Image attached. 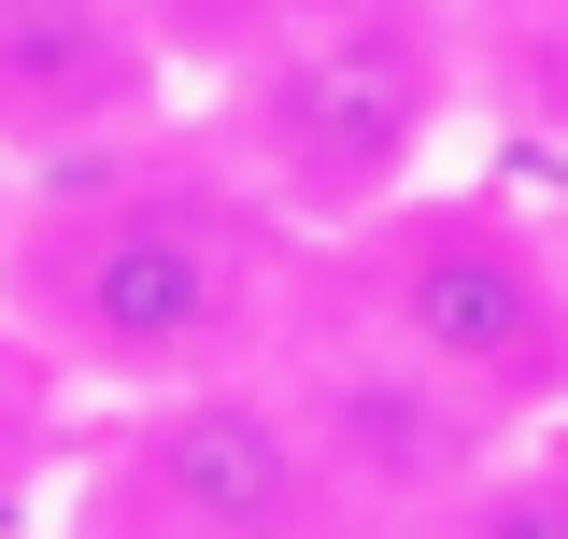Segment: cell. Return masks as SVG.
Returning a JSON list of instances; mask_svg holds the SVG:
<instances>
[{
    "label": "cell",
    "mask_w": 568,
    "mask_h": 539,
    "mask_svg": "<svg viewBox=\"0 0 568 539\" xmlns=\"http://www.w3.org/2000/svg\"><path fill=\"white\" fill-rule=\"evenodd\" d=\"M142 14H156V43L185 58V85H213V71H242L256 43H284L313 0H142Z\"/></svg>",
    "instance_id": "9"
},
{
    "label": "cell",
    "mask_w": 568,
    "mask_h": 539,
    "mask_svg": "<svg viewBox=\"0 0 568 539\" xmlns=\"http://www.w3.org/2000/svg\"><path fill=\"white\" fill-rule=\"evenodd\" d=\"M271 384L298 398L313 455L342 469V497H355L384 539L440 526V511H455V497H469V482L526 440L511 411H484L469 384H440L398 327H369V313L342 298V270H327V242H313V284H298V313H284Z\"/></svg>",
    "instance_id": "5"
},
{
    "label": "cell",
    "mask_w": 568,
    "mask_h": 539,
    "mask_svg": "<svg viewBox=\"0 0 568 539\" xmlns=\"http://www.w3.org/2000/svg\"><path fill=\"white\" fill-rule=\"evenodd\" d=\"M413 539H568V426H540V440H511L440 526H413Z\"/></svg>",
    "instance_id": "8"
},
{
    "label": "cell",
    "mask_w": 568,
    "mask_h": 539,
    "mask_svg": "<svg viewBox=\"0 0 568 539\" xmlns=\"http://www.w3.org/2000/svg\"><path fill=\"white\" fill-rule=\"evenodd\" d=\"M342 298L369 327H398L440 369L469 384L484 411H511L526 440L568 426V227L526 213L511 185H413L398 213H369L327 242Z\"/></svg>",
    "instance_id": "3"
},
{
    "label": "cell",
    "mask_w": 568,
    "mask_h": 539,
    "mask_svg": "<svg viewBox=\"0 0 568 539\" xmlns=\"http://www.w3.org/2000/svg\"><path fill=\"white\" fill-rule=\"evenodd\" d=\"M455 29H469V85L497 114L568 142V0H455Z\"/></svg>",
    "instance_id": "7"
},
{
    "label": "cell",
    "mask_w": 568,
    "mask_h": 539,
    "mask_svg": "<svg viewBox=\"0 0 568 539\" xmlns=\"http://www.w3.org/2000/svg\"><path fill=\"white\" fill-rule=\"evenodd\" d=\"M185 129V58L142 0H0V171H85Z\"/></svg>",
    "instance_id": "6"
},
{
    "label": "cell",
    "mask_w": 568,
    "mask_h": 539,
    "mask_svg": "<svg viewBox=\"0 0 568 539\" xmlns=\"http://www.w3.org/2000/svg\"><path fill=\"white\" fill-rule=\"evenodd\" d=\"M313 242L200 129L85 171H14L0 200V340L85 398H200L284 355Z\"/></svg>",
    "instance_id": "1"
},
{
    "label": "cell",
    "mask_w": 568,
    "mask_h": 539,
    "mask_svg": "<svg viewBox=\"0 0 568 539\" xmlns=\"http://www.w3.org/2000/svg\"><path fill=\"white\" fill-rule=\"evenodd\" d=\"M0 200H14V185H0Z\"/></svg>",
    "instance_id": "10"
},
{
    "label": "cell",
    "mask_w": 568,
    "mask_h": 539,
    "mask_svg": "<svg viewBox=\"0 0 568 539\" xmlns=\"http://www.w3.org/2000/svg\"><path fill=\"white\" fill-rule=\"evenodd\" d=\"M71 539H384L313 455L271 369L200 398H129V426L71 482Z\"/></svg>",
    "instance_id": "4"
},
{
    "label": "cell",
    "mask_w": 568,
    "mask_h": 539,
    "mask_svg": "<svg viewBox=\"0 0 568 539\" xmlns=\"http://www.w3.org/2000/svg\"><path fill=\"white\" fill-rule=\"evenodd\" d=\"M469 29L455 0H313L284 43H256L242 71H213L185 129L298 227L342 242L369 213H398L413 185H440V142L469 114Z\"/></svg>",
    "instance_id": "2"
}]
</instances>
